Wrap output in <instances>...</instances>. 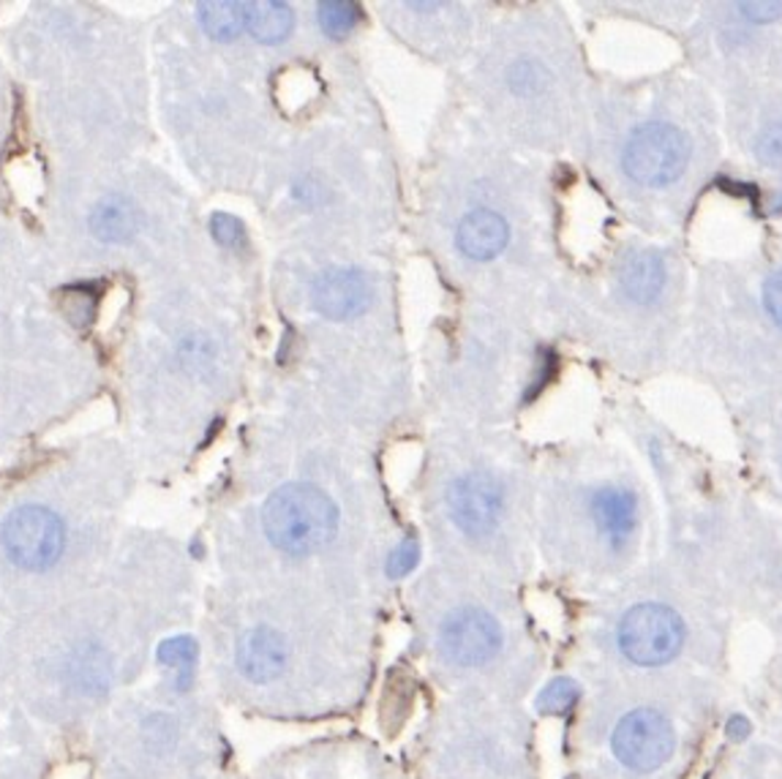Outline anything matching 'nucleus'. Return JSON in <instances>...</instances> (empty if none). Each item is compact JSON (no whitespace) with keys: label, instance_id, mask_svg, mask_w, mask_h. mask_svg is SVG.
I'll list each match as a JSON object with an SVG mask.
<instances>
[{"label":"nucleus","instance_id":"f3484780","mask_svg":"<svg viewBox=\"0 0 782 779\" xmlns=\"http://www.w3.org/2000/svg\"><path fill=\"white\" fill-rule=\"evenodd\" d=\"M58 306L71 325L88 327L96 319L99 295L93 286H66L58 292Z\"/></svg>","mask_w":782,"mask_h":779},{"label":"nucleus","instance_id":"6e6552de","mask_svg":"<svg viewBox=\"0 0 782 779\" xmlns=\"http://www.w3.org/2000/svg\"><path fill=\"white\" fill-rule=\"evenodd\" d=\"M311 297L322 316L344 321L366 312L371 303V290H368V281L360 270L333 268L316 275Z\"/></svg>","mask_w":782,"mask_h":779},{"label":"nucleus","instance_id":"a878e982","mask_svg":"<svg viewBox=\"0 0 782 779\" xmlns=\"http://www.w3.org/2000/svg\"><path fill=\"white\" fill-rule=\"evenodd\" d=\"M728 731H730V733H734V736H736V738H741V736H745V733H747V722H745V720H741V716H736V720H734V725H730V727H728Z\"/></svg>","mask_w":782,"mask_h":779},{"label":"nucleus","instance_id":"6ab92c4d","mask_svg":"<svg viewBox=\"0 0 782 779\" xmlns=\"http://www.w3.org/2000/svg\"><path fill=\"white\" fill-rule=\"evenodd\" d=\"M578 696H581V690H578L576 681L557 679L540 692V698H537V709H540L543 714H562V711H568L570 705L578 701Z\"/></svg>","mask_w":782,"mask_h":779},{"label":"nucleus","instance_id":"39448f33","mask_svg":"<svg viewBox=\"0 0 782 779\" xmlns=\"http://www.w3.org/2000/svg\"><path fill=\"white\" fill-rule=\"evenodd\" d=\"M677 747L673 727L660 711L638 709L627 714L614 731V753L627 769L655 771L666 764Z\"/></svg>","mask_w":782,"mask_h":779},{"label":"nucleus","instance_id":"f257e3e1","mask_svg":"<svg viewBox=\"0 0 782 779\" xmlns=\"http://www.w3.org/2000/svg\"><path fill=\"white\" fill-rule=\"evenodd\" d=\"M262 527L279 551L303 556L331 543L338 529V510L316 485L289 483L265 501Z\"/></svg>","mask_w":782,"mask_h":779},{"label":"nucleus","instance_id":"f8f14e48","mask_svg":"<svg viewBox=\"0 0 782 779\" xmlns=\"http://www.w3.org/2000/svg\"><path fill=\"white\" fill-rule=\"evenodd\" d=\"M90 229L104 242H126L137 235L139 213L126 196H107L90 216Z\"/></svg>","mask_w":782,"mask_h":779},{"label":"nucleus","instance_id":"1a4fd4ad","mask_svg":"<svg viewBox=\"0 0 782 779\" xmlns=\"http://www.w3.org/2000/svg\"><path fill=\"white\" fill-rule=\"evenodd\" d=\"M287 646L284 637L270 626H257L246 632L237 646V665L252 681H270L284 670Z\"/></svg>","mask_w":782,"mask_h":779},{"label":"nucleus","instance_id":"9d476101","mask_svg":"<svg viewBox=\"0 0 782 779\" xmlns=\"http://www.w3.org/2000/svg\"><path fill=\"white\" fill-rule=\"evenodd\" d=\"M507 222L494 211L467 213L458 224V248L467 253L469 259H494L504 246H507Z\"/></svg>","mask_w":782,"mask_h":779},{"label":"nucleus","instance_id":"dca6fc26","mask_svg":"<svg viewBox=\"0 0 782 779\" xmlns=\"http://www.w3.org/2000/svg\"><path fill=\"white\" fill-rule=\"evenodd\" d=\"M197 641L189 635H178L169 637L158 646V659H161L164 668L175 670V681H178V690H189L191 679H194V668H197Z\"/></svg>","mask_w":782,"mask_h":779},{"label":"nucleus","instance_id":"423d86ee","mask_svg":"<svg viewBox=\"0 0 782 779\" xmlns=\"http://www.w3.org/2000/svg\"><path fill=\"white\" fill-rule=\"evenodd\" d=\"M439 646L453 663L472 668V665H483L496 657L499 646H502V632H499L496 619L480 608H461L442 622Z\"/></svg>","mask_w":782,"mask_h":779},{"label":"nucleus","instance_id":"4468645a","mask_svg":"<svg viewBox=\"0 0 782 779\" xmlns=\"http://www.w3.org/2000/svg\"><path fill=\"white\" fill-rule=\"evenodd\" d=\"M292 9L281 0H254L246 3V27L262 44L284 42L292 31Z\"/></svg>","mask_w":782,"mask_h":779},{"label":"nucleus","instance_id":"7ed1b4c3","mask_svg":"<svg viewBox=\"0 0 782 779\" xmlns=\"http://www.w3.org/2000/svg\"><path fill=\"white\" fill-rule=\"evenodd\" d=\"M684 643V624L671 608L646 602L627 611L619 624V646L636 665H666Z\"/></svg>","mask_w":782,"mask_h":779},{"label":"nucleus","instance_id":"b1692460","mask_svg":"<svg viewBox=\"0 0 782 779\" xmlns=\"http://www.w3.org/2000/svg\"><path fill=\"white\" fill-rule=\"evenodd\" d=\"M739 11L750 22H774L782 16V0H752V3H739Z\"/></svg>","mask_w":782,"mask_h":779},{"label":"nucleus","instance_id":"0eeeda50","mask_svg":"<svg viewBox=\"0 0 782 779\" xmlns=\"http://www.w3.org/2000/svg\"><path fill=\"white\" fill-rule=\"evenodd\" d=\"M447 507L463 534L485 538L502 516V488L489 474H463L447 490Z\"/></svg>","mask_w":782,"mask_h":779},{"label":"nucleus","instance_id":"bb28decb","mask_svg":"<svg viewBox=\"0 0 782 779\" xmlns=\"http://www.w3.org/2000/svg\"><path fill=\"white\" fill-rule=\"evenodd\" d=\"M774 211H782V196H780L778 202H774Z\"/></svg>","mask_w":782,"mask_h":779},{"label":"nucleus","instance_id":"ddd939ff","mask_svg":"<svg viewBox=\"0 0 782 779\" xmlns=\"http://www.w3.org/2000/svg\"><path fill=\"white\" fill-rule=\"evenodd\" d=\"M666 284V268L657 253H633L622 268V286L636 303H651Z\"/></svg>","mask_w":782,"mask_h":779},{"label":"nucleus","instance_id":"a211bd4d","mask_svg":"<svg viewBox=\"0 0 782 779\" xmlns=\"http://www.w3.org/2000/svg\"><path fill=\"white\" fill-rule=\"evenodd\" d=\"M316 14H320L322 31L333 38H342L347 36V33H353L362 16L360 5L347 3V0H327V3H320Z\"/></svg>","mask_w":782,"mask_h":779},{"label":"nucleus","instance_id":"393cba45","mask_svg":"<svg viewBox=\"0 0 782 779\" xmlns=\"http://www.w3.org/2000/svg\"><path fill=\"white\" fill-rule=\"evenodd\" d=\"M763 303H767L769 316H772L778 325H782V270L767 281V290H763Z\"/></svg>","mask_w":782,"mask_h":779},{"label":"nucleus","instance_id":"aec40b11","mask_svg":"<svg viewBox=\"0 0 782 779\" xmlns=\"http://www.w3.org/2000/svg\"><path fill=\"white\" fill-rule=\"evenodd\" d=\"M417 558H421V545H417L415 538H406L404 543L395 547L388 558V575L390 578H404L415 569Z\"/></svg>","mask_w":782,"mask_h":779},{"label":"nucleus","instance_id":"412c9836","mask_svg":"<svg viewBox=\"0 0 782 779\" xmlns=\"http://www.w3.org/2000/svg\"><path fill=\"white\" fill-rule=\"evenodd\" d=\"M211 233L221 246H237L243 240V224L230 213H215L211 218Z\"/></svg>","mask_w":782,"mask_h":779},{"label":"nucleus","instance_id":"9b49d317","mask_svg":"<svg viewBox=\"0 0 782 779\" xmlns=\"http://www.w3.org/2000/svg\"><path fill=\"white\" fill-rule=\"evenodd\" d=\"M592 516L605 538L622 543L636 529V499L625 488H603L594 494Z\"/></svg>","mask_w":782,"mask_h":779},{"label":"nucleus","instance_id":"5701e85b","mask_svg":"<svg viewBox=\"0 0 782 779\" xmlns=\"http://www.w3.org/2000/svg\"><path fill=\"white\" fill-rule=\"evenodd\" d=\"M510 84H513L515 90H521V93H532V90H537L543 84L540 66L524 64V60H521V64L510 71Z\"/></svg>","mask_w":782,"mask_h":779},{"label":"nucleus","instance_id":"20e7f679","mask_svg":"<svg viewBox=\"0 0 782 779\" xmlns=\"http://www.w3.org/2000/svg\"><path fill=\"white\" fill-rule=\"evenodd\" d=\"M64 523L47 507H20L3 523V547L22 569L53 567L64 551Z\"/></svg>","mask_w":782,"mask_h":779},{"label":"nucleus","instance_id":"2eb2a0df","mask_svg":"<svg viewBox=\"0 0 782 779\" xmlns=\"http://www.w3.org/2000/svg\"><path fill=\"white\" fill-rule=\"evenodd\" d=\"M197 14L208 36L219 42H230L246 27V3H235V0H205L197 5Z\"/></svg>","mask_w":782,"mask_h":779},{"label":"nucleus","instance_id":"f03ea898","mask_svg":"<svg viewBox=\"0 0 782 779\" xmlns=\"http://www.w3.org/2000/svg\"><path fill=\"white\" fill-rule=\"evenodd\" d=\"M690 145L679 128L668 123L640 126L625 145V172L644 185H668L684 172Z\"/></svg>","mask_w":782,"mask_h":779},{"label":"nucleus","instance_id":"4be33fe9","mask_svg":"<svg viewBox=\"0 0 782 779\" xmlns=\"http://www.w3.org/2000/svg\"><path fill=\"white\" fill-rule=\"evenodd\" d=\"M756 156L763 163H782V123L767 128L756 143Z\"/></svg>","mask_w":782,"mask_h":779}]
</instances>
